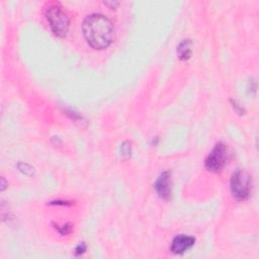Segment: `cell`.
Returning <instances> with one entry per match:
<instances>
[{
    "mask_svg": "<svg viewBox=\"0 0 259 259\" xmlns=\"http://www.w3.org/2000/svg\"><path fill=\"white\" fill-rule=\"evenodd\" d=\"M82 30L88 44L98 50L107 48L114 37V29L111 21L99 13L88 15L83 21Z\"/></svg>",
    "mask_w": 259,
    "mask_h": 259,
    "instance_id": "obj_1",
    "label": "cell"
},
{
    "mask_svg": "<svg viewBox=\"0 0 259 259\" xmlns=\"http://www.w3.org/2000/svg\"><path fill=\"white\" fill-rule=\"evenodd\" d=\"M46 15L53 32L58 36H65L69 29L70 18L63 7L59 3H52L47 7Z\"/></svg>",
    "mask_w": 259,
    "mask_h": 259,
    "instance_id": "obj_2",
    "label": "cell"
},
{
    "mask_svg": "<svg viewBox=\"0 0 259 259\" xmlns=\"http://www.w3.org/2000/svg\"><path fill=\"white\" fill-rule=\"evenodd\" d=\"M251 181L249 174L242 169H237L231 177V191L237 200H245L250 195Z\"/></svg>",
    "mask_w": 259,
    "mask_h": 259,
    "instance_id": "obj_3",
    "label": "cell"
},
{
    "mask_svg": "<svg viewBox=\"0 0 259 259\" xmlns=\"http://www.w3.org/2000/svg\"><path fill=\"white\" fill-rule=\"evenodd\" d=\"M227 160V148L223 143H218L205 160V167L211 172L221 171Z\"/></svg>",
    "mask_w": 259,
    "mask_h": 259,
    "instance_id": "obj_4",
    "label": "cell"
},
{
    "mask_svg": "<svg viewBox=\"0 0 259 259\" xmlns=\"http://www.w3.org/2000/svg\"><path fill=\"white\" fill-rule=\"evenodd\" d=\"M195 239L191 236L179 235L175 237L171 243V252L174 254H183L194 245Z\"/></svg>",
    "mask_w": 259,
    "mask_h": 259,
    "instance_id": "obj_5",
    "label": "cell"
},
{
    "mask_svg": "<svg viewBox=\"0 0 259 259\" xmlns=\"http://www.w3.org/2000/svg\"><path fill=\"white\" fill-rule=\"evenodd\" d=\"M170 172H163L155 182V189L160 197L164 199H168L171 194V186H170Z\"/></svg>",
    "mask_w": 259,
    "mask_h": 259,
    "instance_id": "obj_6",
    "label": "cell"
},
{
    "mask_svg": "<svg viewBox=\"0 0 259 259\" xmlns=\"http://www.w3.org/2000/svg\"><path fill=\"white\" fill-rule=\"evenodd\" d=\"M191 40L183 39L177 47V54L181 60H188L191 57Z\"/></svg>",
    "mask_w": 259,
    "mask_h": 259,
    "instance_id": "obj_7",
    "label": "cell"
},
{
    "mask_svg": "<svg viewBox=\"0 0 259 259\" xmlns=\"http://www.w3.org/2000/svg\"><path fill=\"white\" fill-rule=\"evenodd\" d=\"M18 169L26 175H32V173H33V168L30 165L26 164V163H19L18 164Z\"/></svg>",
    "mask_w": 259,
    "mask_h": 259,
    "instance_id": "obj_8",
    "label": "cell"
},
{
    "mask_svg": "<svg viewBox=\"0 0 259 259\" xmlns=\"http://www.w3.org/2000/svg\"><path fill=\"white\" fill-rule=\"evenodd\" d=\"M121 153H122V155L125 156V157L131 156L132 148H131L130 142H124V143L121 145Z\"/></svg>",
    "mask_w": 259,
    "mask_h": 259,
    "instance_id": "obj_9",
    "label": "cell"
},
{
    "mask_svg": "<svg viewBox=\"0 0 259 259\" xmlns=\"http://www.w3.org/2000/svg\"><path fill=\"white\" fill-rule=\"evenodd\" d=\"M86 250V245L84 243H81L79 244L77 247H76V255H80L82 253H84Z\"/></svg>",
    "mask_w": 259,
    "mask_h": 259,
    "instance_id": "obj_10",
    "label": "cell"
},
{
    "mask_svg": "<svg viewBox=\"0 0 259 259\" xmlns=\"http://www.w3.org/2000/svg\"><path fill=\"white\" fill-rule=\"evenodd\" d=\"M104 3H105L106 5H109V4H110V5H111V8H112V7H115V6H117V5L119 4V2H117V1H113V2L110 1V2H104Z\"/></svg>",
    "mask_w": 259,
    "mask_h": 259,
    "instance_id": "obj_11",
    "label": "cell"
}]
</instances>
